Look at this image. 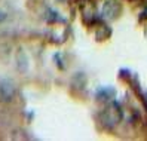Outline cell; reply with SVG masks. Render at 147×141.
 <instances>
[{
	"label": "cell",
	"mask_w": 147,
	"mask_h": 141,
	"mask_svg": "<svg viewBox=\"0 0 147 141\" xmlns=\"http://www.w3.org/2000/svg\"><path fill=\"white\" fill-rule=\"evenodd\" d=\"M13 96V86L9 82H0V100L7 101Z\"/></svg>",
	"instance_id": "cell-1"
},
{
	"label": "cell",
	"mask_w": 147,
	"mask_h": 141,
	"mask_svg": "<svg viewBox=\"0 0 147 141\" xmlns=\"http://www.w3.org/2000/svg\"><path fill=\"white\" fill-rule=\"evenodd\" d=\"M120 12V6L117 2H109L106 3V6L102 7V13H104L107 18H113Z\"/></svg>",
	"instance_id": "cell-2"
}]
</instances>
